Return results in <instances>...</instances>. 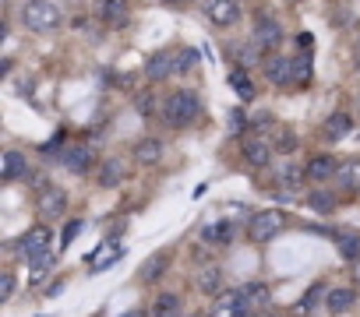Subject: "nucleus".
<instances>
[{
	"label": "nucleus",
	"mask_w": 360,
	"mask_h": 317,
	"mask_svg": "<svg viewBox=\"0 0 360 317\" xmlns=\"http://www.w3.org/2000/svg\"><path fill=\"white\" fill-rule=\"evenodd\" d=\"M82 226H85V222H78V219H75V222H68V229H64V240H60V247H64V250H68V247H71V240L82 233Z\"/></svg>",
	"instance_id": "34"
},
{
	"label": "nucleus",
	"mask_w": 360,
	"mask_h": 317,
	"mask_svg": "<svg viewBox=\"0 0 360 317\" xmlns=\"http://www.w3.org/2000/svg\"><path fill=\"white\" fill-rule=\"evenodd\" d=\"M152 317H180V296L176 292H162L152 303Z\"/></svg>",
	"instance_id": "26"
},
{
	"label": "nucleus",
	"mask_w": 360,
	"mask_h": 317,
	"mask_svg": "<svg viewBox=\"0 0 360 317\" xmlns=\"http://www.w3.org/2000/svg\"><path fill=\"white\" fill-rule=\"evenodd\" d=\"M60 163H64L68 173H85V170H92V148L89 144H71L60 155Z\"/></svg>",
	"instance_id": "12"
},
{
	"label": "nucleus",
	"mask_w": 360,
	"mask_h": 317,
	"mask_svg": "<svg viewBox=\"0 0 360 317\" xmlns=\"http://www.w3.org/2000/svg\"><path fill=\"white\" fill-rule=\"evenodd\" d=\"M321 292H325L321 285H311V289L304 292V299H300V310H311V306H314V303L321 299Z\"/></svg>",
	"instance_id": "32"
},
{
	"label": "nucleus",
	"mask_w": 360,
	"mask_h": 317,
	"mask_svg": "<svg viewBox=\"0 0 360 317\" xmlns=\"http://www.w3.org/2000/svg\"><path fill=\"white\" fill-rule=\"evenodd\" d=\"M50 243H53V233H50L46 226H36V229H29V233L18 240V257L29 264V271H32L36 278H39V275L50 268V261H53Z\"/></svg>",
	"instance_id": "1"
},
{
	"label": "nucleus",
	"mask_w": 360,
	"mask_h": 317,
	"mask_svg": "<svg viewBox=\"0 0 360 317\" xmlns=\"http://www.w3.org/2000/svg\"><path fill=\"white\" fill-rule=\"evenodd\" d=\"M134 158H138L141 166H152V163H159V158H162V144L155 137H141L134 144Z\"/></svg>",
	"instance_id": "20"
},
{
	"label": "nucleus",
	"mask_w": 360,
	"mask_h": 317,
	"mask_svg": "<svg viewBox=\"0 0 360 317\" xmlns=\"http://www.w3.org/2000/svg\"><path fill=\"white\" fill-rule=\"evenodd\" d=\"M307 170V180H314V184H325V180H335V173H339V163L332 155H314L311 163L304 166Z\"/></svg>",
	"instance_id": "13"
},
{
	"label": "nucleus",
	"mask_w": 360,
	"mask_h": 317,
	"mask_svg": "<svg viewBox=\"0 0 360 317\" xmlns=\"http://www.w3.org/2000/svg\"><path fill=\"white\" fill-rule=\"evenodd\" d=\"M195 285H198L202 292H209V296H219V292H223V268H219V264H205V268L198 271Z\"/></svg>",
	"instance_id": "18"
},
{
	"label": "nucleus",
	"mask_w": 360,
	"mask_h": 317,
	"mask_svg": "<svg viewBox=\"0 0 360 317\" xmlns=\"http://www.w3.org/2000/svg\"><path fill=\"white\" fill-rule=\"evenodd\" d=\"M127 317H138V313H127Z\"/></svg>",
	"instance_id": "39"
},
{
	"label": "nucleus",
	"mask_w": 360,
	"mask_h": 317,
	"mask_svg": "<svg viewBox=\"0 0 360 317\" xmlns=\"http://www.w3.org/2000/svg\"><path fill=\"white\" fill-rule=\"evenodd\" d=\"M356 67H360V43H356Z\"/></svg>",
	"instance_id": "38"
},
{
	"label": "nucleus",
	"mask_w": 360,
	"mask_h": 317,
	"mask_svg": "<svg viewBox=\"0 0 360 317\" xmlns=\"http://www.w3.org/2000/svg\"><path fill=\"white\" fill-rule=\"evenodd\" d=\"M162 4H176L180 8V4H191V0H162Z\"/></svg>",
	"instance_id": "37"
},
{
	"label": "nucleus",
	"mask_w": 360,
	"mask_h": 317,
	"mask_svg": "<svg viewBox=\"0 0 360 317\" xmlns=\"http://www.w3.org/2000/svg\"><path fill=\"white\" fill-rule=\"evenodd\" d=\"M279 229H283V212H276V208L258 212V215L251 219V226H248V233H251L255 243H269V240H276Z\"/></svg>",
	"instance_id": "4"
},
{
	"label": "nucleus",
	"mask_w": 360,
	"mask_h": 317,
	"mask_svg": "<svg viewBox=\"0 0 360 317\" xmlns=\"http://www.w3.org/2000/svg\"><path fill=\"white\" fill-rule=\"evenodd\" d=\"M124 180V166L117 163V158H106L103 170H99V187H117Z\"/></svg>",
	"instance_id": "28"
},
{
	"label": "nucleus",
	"mask_w": 360,
	"mask_h": 317,
	"mask_svg": "<svg viewBox=\"0 0 360 317\" xmlns=\"http://www.w3.org/2000/svg\"><path fill=\"white\" fill-rule=\"evenodd\" d=\"M209 317H248V303H244V289H226L216 296Z\"/></svg>",
	"instance_id": "5"
},
{
	"label": "nucleus",
	"mask_w": 360,
	"mask_h": 317,
	"mask_svg": "<svg viewBox=\"0 0 360 317\" xmlns=\"http://www.w3.org/2000/svg\"><path fill=\"white\" fill-rule=\"evenodd\" d=\"M304 177H307V170H300V166H283V173H279V184H283V187H297Z\"/></svg>",
	"instance_id": "31"
},
{
	"label": "nucleus",
	"mask_w": 360,
	"mask_h": 317,
	"mask_svg": "<svg viewBox=\"0 0 360 317\" xmlns=\"http://www.w3.org/2000/svg\"><path fill=\"white\" fill-rule=\"evenodd\" d=\"M349 127H353V120H349V113H332V116L325 120V127H321V134H325L328 141H339V137H346V134H349Z\"/></svg>",
	"instance_id": "21"
},
{
	"label": "nucleus",
	"mask_w": 360,
	"mask_h": 317,
	"mask_svg": "<svg viewBox=\"0 0 360 317\" xmlns=\"http://www.w3.org/2000/svg\"><path fill=\"white\" fill-rule=\"evenodd\" d=\"M138 113H141V116L152 113V95H141V99H138Z\"/></svg>",
	"instance_id": "36"
},
{
	"label": "nucleus",
	"mask_w": 360,
	"mask_h": 317,
	"mask_svg": "<svg viewBox=\"0 0 360 317\" xmlns=\"http://www.w3.org/2000/svg\"><path fill=\"white\" fill-rule=\"evenodd\" d=\"M244 158H248V163L251 166H269V158H272V148H269V141L265 137H248L244 141Z\"/></svg>",
	"instance_id": "17"
},
{
	"label": "nucleus",
	"mask_w": 360,
	"mask_h": 317,
	"mask_svg": "<svg viewBox=\"0 0 360 317\" xmlns=\"http://www.w3.org/2000/svg\"><path fill=\"white\" fill-rule=\"evenodd\" d=\"M353 303H356V292H353V289H328V292H325V306H328L332 313H346Z\"/></svg>",
	"instance_id": "22"
},
{
	"label": "nucleus",
	"mask_w": 360,
	"mask_h": 317,
	"mask_svg": "<svg viewBox=\"0 0 360 317\" xmlns=\"http://www.w3.org/2000/svg\"><path fill=\"white\" fill-rule=\"evenodd\" d=\"M335 184L342 191H360V158H346V163H339Z\"/></svg>",
	"instance_id": "19"
},
{
	"label": "nucleus",
	"mask_w": 360,
	"mask_h": 317,
	"mask_svg": "<svg viewBox=\"0 0 360 317\" xmlns=\"http://www.w3.org/2000/svg\"><path fill=\"white\" fill-rule=\"evenodd\" d=\"M265 78H269V85H276V88H283V85H293V57H269L265 60Z\"/></svg>",
	"instance_id": "9"
},
{
	"label": "nucleus",
	"mask_w": 360,
	"mask_h": 317,
	"mask_svg": "<svg viewBox=\"0 0 360 317\" xmlns=\"http://www.w3.org/2000/svg\"><path fill=\"white\" fill-rule=\"evenodd\" d=\"M166 268H169V254H166V250H155V254H148V261L141 264L138 278H141L145 285H155V282L166 275Z\"/></svg>",
	"instance_id": "14"
},
{
	"label": "nucleus",
	"mask_w": 360,
	"mask_h": 317,
	"mask_svg": "<svg viewBox=\"0 0 360 317\" xmlns=\"http://www.w3.org/2000/svg\"><path fill=\"white\" fill-rule=\"evenodd\" d=\"M22 22L25 29L46 36V32H57L60 29V8L53 4V0H25V8H22Z\"/></svg>",
	"instance_id": "3"
},
{
	"label": "nucleus",
	"mask_w": 360,
	"mask_h": 317,
	"mask_svg": "<svg viewBox=\"0 0 360 317\" xmlns=\"http://www.w3.org/2000/svg\"><path fill=\"white\" fill-rule=\"evenodd\" d=\"M127 0H99V22L106 29H124L127 25Z\"/></svg>",
	"instance_id": "10"
},
{
	"label": "nucleus",
	"mask_w": 360,
	"mask_h": 317,
	"mask_svg": "<svg viewBox=\"0 0 360 317\" xmlns=\"http://www.w3.org/2000/svg\"><path fill=\"white\" fill-rule=\"evenodd\" d=\"M202 240L205 243H230L233 240V222H209L202 229Z\"/></svg>",
	"instance_id": "25"
},
{
	"label": "nucleus",
	"mask_w": 360,
	"mask_h": 317,
	"mask_svg": "<svg viewBox=\"0 0 360 317\" xmlns=\"http://www.w3.org/2000/svg\"><path fill=\"white\" fill-rule=\"evenodd\" d=\"M276 148H279V151H293V148H297V137H293V134H279Z\"/></svg>",
	"instance_id": "35"
},
{
	"label": "nucleus",
	"mask_w": 360,
	"mask_h": 317,
	"mask_svg": "<svg viewBox=\"0 0 360 317\" xmlns=\"http://www.w3.org/2000/svg\"><path fill=\"white\" fill-rule=\"evenodd\" d=\"M195 64H198V50H180V53H176V74L195 71Z\"/></svg>",
	"instance_id": "30"
},
{
	"label": "nucleus",
	"mask_w": 360,
	"mask_h": 317,
	"mask_svg": "<svg viewBox=\"0 0 360 317\" xmlns=\"http://www.w3.org/2000/svg\"><path fill=\"white\" fill-rule=\"evenodd\" d=\"M335 250L342 261H360V236L356 233H335Z\"/></svg>",
	"instance_id": "24"
},
{
	"label": "nucleus",
	"mask_w": 360,
	"mask_h": 317,
	"mask_svg": "<svg viewBox=\"0 0 360 317\" xmlns=\"http://www.w3.org/2000/svg\"><path fill=\"white\" fill-rule=\"evenodd\" d=\"M173 74H176V53H155V57H148V64H145V78L148 81H166Z\"/></svg>",
	"instance_id": "11"
},
{
	"label": "nucleus",
	"mask_w": 360,
	"mask_h": 317,
	"mask_svg": "<svg viewBox=\"0 0 360 317\" xmlns=\"http://www.w3.org/2000/svg\"><path fill=\"white\" fill-rule=\"evenodd\" d=\"M244 303H248V313L251 310L255 313H265L272 306V289L265 282H251V285H244Z\"/></svg>",
	"instance_id": "15"
},
{
	"label": "nucleus",
	"mask_w": 360,
	"mask_h": 317,
	"mask_svg": "<svg viewBox=\"0 0 360 317\" xmlns=\"http://www.w3.org/2000/svg\"><path fill=\"white\" fill-rule=\"evenodd\" d=\"M36 208H39V215H43L46 222H53V219H60V215L68 212V194H64L60 187H46V191L39 194Z\"/></svg>",
	"instance_id": "8"
},
{
	"label": "nucleus",
	"mask_w": 360,
	"mask_h": 317,
	"mask_svg": "<svg viewBox=\"0 0 360 317\" xmlns=\"http://www.w3.org/2000/svg\"><path fill=\"white\" fill-rule=\"evenodd\" d=\"M205 15L212 18V25L230 29L240 22V0H205Z\"/></svg>",
	"instance_id": "6"
},
{
	"label": "nucleus",
	"mask_w": 360,
	"mask_h": 317,
	"mask_svg": "<svg viewBox=\"0 0 360 317\" xmlns=\"http://www.w3.org/2000/svg\"><path fill=\"white\" fill-rule=\"evenodd\" d=\"M29 173V158L22 151H4V163H0V177L4 180H22Z\"/></svg>",
	"instance_id": "16"
},
{
	"label": "nucleus",
	"mask_w": 360,
	"mask_h": 317,
	"mask_svg": "<svg viewBox=\"0 0 360 317\" xmlns=\"http://www.w3.org/2000/svg\"><path fill=\"white\" fill-rule=\"evenodd\" d=\"M11 292H15V275L11 271H4V278H0V299H11Z\"/></svg>",
	"instance_id": "33"
},
{
	"label": "nucleus",
	"mask_w": 360,
	"mask_h": 317,
	"mask_svg": "<svg viewBox=\"0 0 360 317\" xmlns=\"http://www.w3.org/2000/svg\"><path fill=\"white\" fill-rule=\"evenodd\" d=\"M230 85H233V92H237L244 102H251V99H255V85H251V78H248V71H244V67H233V71H230Z\"/></svg>",
	"instance_id": "27"
},
{
	"label": "nucleus",
	"mask_w": 360,
	"mask_h": 317,
	"mask_svg": "<svg viewBox=\"0 0 360 317\" xmlns=\"http://www.w3.org/2000/svg\"><path fill=\"white\" fill-rule=\"evenodd\" d=\"M311 74H314L311 53H293V85H297V88L311 85Z\"/></svg>",
	"instance_id": "23"
},
{
	"label": "nucleus",
	"mask_w": 360,
	"mask_h": 317,
	"mask_svg": "<svg viewBox=\"0 0 360 317\" xmlns=\"http://www.w3.org/2000/svg\"><path fill=\"white\" fill-rule=\"evenodd\" d=\"M198 116H202V99H198L195 92H188V88L169 92V95L162 99V120H166L169 127H176V130L191 127Z\"/></svg>",
	"instance_id": "2"
},
{
	"label": "nucleus",
	"mask_w": 360,
	"mask_h": 317,
	"mask_svg": "<svg viewBox=\"0 0 360 317\" xmlns=\"http://www.w3.org/2000/svg\"><path fill=\"white\" fill-rule=\"evenodd\" d=\"M251 43H258V50H279V43H283V25L276 22V18H258V25H255V32H251Z\"/></svg>",
	"instance_id": "7"
},
{
	"label": "nucleus",
	"mask_w": 360,
	"mask_h": 317,
	"mask_svg": "<svg viewBox=\"0 0 360 317\" xmlns=\"http://www.w3.org/2000/svg\"><path fill=\"white\" fill-rule=\"evenodd\" d=\"M307 205H311L314 212H321V215H328V212L335 208V198H332L328 191H311V194H307Z\"/></svg>",
	"instance_id": "29"
}]
</instances>
